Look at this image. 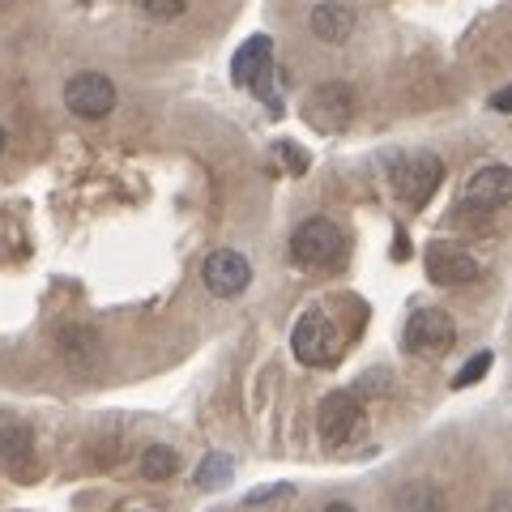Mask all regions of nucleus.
<instances>
[{
	"instance_id": "f257e3e1",
	"label": "nucleus",
	"mask_w": 512,
	"mask_h": 512,
	"mask_svg": "<svg viewBox=\"0 0 512 512\" xmlns=\"http://www.w3.org/2000/svg\"><path fill=\"white\" fill-rule=\"evenodd\" d=\"M291 350H295V359H299V363L325 367V363H333V359L342 355V333H338V325H333L325 312L312 308V312H303V316L295 320Z\"/></svg>"
},
{
	"instance_id": "f03ea898",
	"label": "nucleus",
	"mask_w": 512,
	"mask_h": 512,
	"mask_svg": "<svg viewBox=\"0 0 512 512\" xmlns=\"http://www.w3.org/2000/svg\"><path fill=\"white\" fill-rule=\"evenodd\" d=\"M120 103V94H116V82H111L107 73H73L69 82H64V107L73 111V116H82V120H103L111 116Z\"/></svg>"
},
{
	"instance_id": "7ed1b4c3",
	"label": "nucleus",
	"mask_w": 512,
	"mask_h": 512,
	"mask_svg": "<svg viewBox=\"0 0 512 512\" xmlns=\"http://www.w3.org/2000/svg\"><path fill=\"white\" fill-rule=\"evenodd\" d=\"M350 116H355V94H350L346 82H325L303 99V120H308L316 133H342Z\"/></svg>"
},
{
	"instance_id": "20e7f679",
	"label": "nucleus",
	"mask_w": 512,
	"mask_h": 512,
	"mask_svg": "<svg viewBox=\"0 0 512 512\" xmlns=\"http://www.w3.org/2000/svg\"><path fill=\"white\" fill-rule=\"evenodd\" d=\"M201 282L214 299H239L252 282V261L235 248H214L201 265Z\"/></svg>"
},
{
	"instance_id": "39448f33",
	"label": "nucleus",
	"mask_w": 512,
	"mask_h": 512,
	"mask_svg": "<svg viewBox=\"0 0 512 512\" xmlns=\"http://www.w3.org/2000/svg\"><path fill=\"white\" fill-rule=\"evenodd\" d=\"M291 256H295V265H312V269L338 261V256H342V231H338V222H329V218L299 222L295 235H291Z\"/></svg>"
},
{
	"instance_id": "423d86ee",
	"label": "nucleus",
	"mask_w": 512,
	"mask_h": 512,
	"mask_svg": "<svg viewBox=\"0 0 512 512\" xmlns=\"http://www.w3.org/2000/svg\"><path fill=\"white\" fill-rule=\"evenodd\" d=\"M316 427H320V440H325L329 448H342L350 444L363 431V406L355 393H329L325 402H320L316 410Z\"/></svg>"
},
{
	"instance_id": "0eeeda50",
	"label": "nucleus",
	"mask_w": 512,
	"mask_h": 512,
	"mask_svg": "<svg viewBox=\"0 0 512 512\" xmlns=\"http://www.w3.org/2000/svg\"><path fill=\"white\" fill-rule=\"evenodd\" d=\"M406 346L419 355H444L457 346V325L444 308H419L406 320Z\"/></svg>"
},
{
	"instance_id": "6e6552de",
	"label": "nucleus",
	"mask_w": 512,
	"mask_h": 512,
	"mask_svg": "<svg viewBox=\"0 0 512 512\" xmlns=\"http://www.w3.org/2000/svg\"><path fill=\"white\" fill-rule=\"evenodd\" d=\"M440 180H444V163L436 154H414V158L393 163V188L410 205H427V197L440 188Z\"/></svg>"
},
{
	"instance_id": "1a4fd4ad",
	"label": "nucleus",
	"mask_w": 512,
	"mask_h": 512,
	"mask_svg": "<svg viewBox=\"0 0 512 512\" xmlns=\"http://www.w3.org/2000/svg\"><path fill=\"white\" fill-rule=\"evenodd\" d=\"M423 261H427V278L436 286H470L478 278V269H483L478 256H470L457 244H431Z\"/></svg>"
},
{
	"instance_id": "9d476101",
	"label": "nucleus",
	"mask_w": 512,
	"mask_h": 512,
	"mask_svg": "<svg viewBox=\"0 0 512 512\" xmlns=\"http://www.w3.org/2000/svg\"><path fill=\"white\" fill-rule=\"evenodd\" d=\"M269 64H274V43H269V35H252V39L235 52L231 77H235L239 86H248V90H261Z\"/></svg>"
},
{
	"instance_id": "9b49d317",
	"label": "nucleus",
	"mask_w": 512,
	"mask_h": 512,
	"mask_svg": "<svg viewBox=\"0 0 512 512\" xmlns=\"http://www.w3.org/2000/svg\"><path fill=\"white\" fill-rule=\"evenodd\" d=\"M466 201L474 210H500L512 201V171L508 167H483L470 175L466 184Z\"/></svg>"
},
{
	"instance_id": "f8f14e48",
	"label": "nucleus",
	"mask_w": 512,
	"mask_h": 512,
	"mask_svg": "<svg viewBox=\"0 0 512 512\" xmlns=\"http://www.w3.org/2000/svg\"><path fill=\"white\" fill-rule=\"evenodd\" d=\"M308 26H312V35H316L320 43H333V47H338V43H346L350 35H355V9L342 5V0H325V5L312 9Z\"/></svg>"
},
{
	"instance_id": "ddd939ff",
	"label": "nucleus",
	"mask_w": 512,
	"mask_h": 512,
	"mask_svg": "<svg viewBox=\"0 0 512 512\" xmlns=\"http://www.w3.org/2000/svg\"><path fill=\"white\" fill-rule=\"evenodd\" d=\"M60 355L64 363L73 367V372H90V367H99V338H94V329H82V325H69L60 329Z\"/></svg>"
},
{
	"instance_id": "4468645a",
	"label": "nucleus",
	"mask_w": 512,
	"mask_h": 512,
	"mask_svg": "<svg viewBox=\"0 0 512 512\" xmlns=\"http://www.w3.org/2000/svg\"><path fill=\"white\" fill-rule=\"evenodd\" d=\"M0 457L9 461L13 470H30V457H35V440H30V427L0 414Z\"/></svg>"
},
{
	"instance_id": "2eb2a0df",
	"label": "nucleus",
	"mask_w": 512,
	"mask_h": 512,
	"mask_svg": "<svg viewBox=\"0 0 512 512\" xmlns=\"http://www.w3.org/2000/svg\"><path fill=\"white\" fill-rule=\"evenodd\" d=\"M175 470H180V453L167 444H150L146 453H141V474L150 478V483H163V478H171Z\"/></svg>"
},
{
	"instance_id": "dca6fc26",
	"label": "nucleus",
	"mask_w": 512,
	"mask_h": 512,
	"mask_svg": "<svg viewBox=\"0 0 512 512\" xmlns=\"http://www.w3.org/2000/svg\"><path fill=\"white\" fill-rule=\"evenodd\" d=\"M231 474H235V461L227 453H210L197 466V487L201 491H222V487L231 483Z\"/></svg>"
},
{
	"instance_id": "f3484780",
	"label": "nucleus",
	"mask_w": 512,
	"mask_h": 512,
	"mask_svg": "<svg viewBox=\"0 0 512 512\" xmlns=\"http://www.w3.org/2000/svg\"><path fill=\"white\" fill-rule=\"evenodd\" d=\"M397 508H402V512H444V500H440L436 487L419 483V487H406L402 491V504H397Z\"/></svg>"
},
{
	"instance_id": "a211bd4d",
	"label": "nucleus",
	"mask_w": 512,
	"mask_h": 512,
	"mask_svg": "<svg viewBox=\"0 0 512 512\" xmlns=\"http://www.w3.org/2000/svg\"><path fill=\"white\" fill-rule=\"evenodd\" d=\"M487 367H491V350H478V355L453 376V389H470L474 380H483V376H487Z\"/></svg>"
},
{
	"instance_id": "6ab92c4d",
	"label": "nucleus",
	"mask_w": 512,
	"mask_h": 512,
	"mask_svg": "<svg viewBox=\"0 0 512 512\" xmlns=\"http://www.w3.org/2000/svg\"><path fill=\"white\" fill-rule=\"evenodd\" d=\"M137 9L146 13V18H158V22H171L180 18V13L188 9V0H137Z\"/></svg>"
},
{
	"instance_id": "aec40b11",
	"label": "nucleus",
	"mask_w": 512,
	"mask_h": 512,
	"mask_svg": "<svg viewBox=\"0 0 512 512\" xmlns=\"http://www.w3.org/2000/svg\"><path fill=\"white\" fill-rule=\"evenodd\" d=\"M278 495H291V487L286 483H274V487H261V491H252L244 504H265V500H278Z\"/></svg>"
},
{
	"instance_id": "412c9836",
	"label": "nucleus",
	"mask_w": 512,
	"mask_h": 512,
	"mask_svg": "<svg viewBox=\"0 0 512 512\" xmlns=\"http://www.w3.org/2000/svg\"><path fill=\"white\" fill-rule=\"evenodd\" d=\"M491 107H495V111H504V116H512V86L495 90V94H491Z\"/></svg>"
},
{
	"instance_id": "4be33fe9",
	"label": "nucleus",
	"mask_w": 512,
	"mask_h": 512,
	"mask_svg": "<svg viewBox=\"0 0 512 512\" xmlns=\"http://www.w3.org/2000/svg\"><path fill=\"white\" fill-rule=\"evenodd\" d=\"M325 512H359V508H350V504H342V500H338V504H329Z\"/></svg>"
},
{
	"instance_id": "5701e85b",
	"label": "nucleus",
	"mask_w": 512,
	"mask_h": 512,
	"mask_svg": "<svg viewBox=\"0 0 512 512\" xmlns=\"http://www.w3.org/2000/svg\"><path fill=\"white\" fill-rule=\"evenodd\" d=\"M5 141H9V137H5V128H0V154H5Z\"/></svg>"
},
{
	"instance_id": "b1692460",
	"label": "nucleus",
	"mask_w": 512,
	"mask_h": 512,
	"mask_svg": "<svg viewBox=\"0 0 512 512\" xmlns=\"http://www.w3.org/2000/svg\"><path fill=\"white\" fill-rule=\"evenodd\" d=\"M0 5H5V0H0Z\"/></svg>"
}]
</instances>
